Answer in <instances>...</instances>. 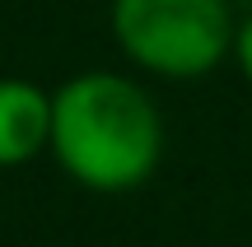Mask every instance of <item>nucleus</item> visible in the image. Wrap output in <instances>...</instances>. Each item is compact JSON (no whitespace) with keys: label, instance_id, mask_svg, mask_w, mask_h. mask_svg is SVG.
<instances>
[{"label":"nucleus","instance_id":"f257e3e1","mask_svg":"<svg viewBox=\"0 0 252 247\" xmlns=\"http://www.w3.org/2000/svg\"><path fill=\"white\" fill-rule=\"evenodd\" d=\"M52 159L89 192H135L163 159V117L131 75H70L52 89Z\"/></svg>","mask_w":252,"mask_h":247},{"label":"nucleus","instance_id":"f03ea898","mask_svg":"<svg viewBox=\"0 0 252 247\" xmlns=\"http://www.w3.org/2000/svg\"><path fill=\"white\" fill-rule=\"evenodd\" d=\"M108 24L126 61L159 80L210 75L238 33L229 0H112Z\"/></svg>","mask_w":252,"mask_h":247},{"label":"nucleus","instance_id":"7ed1b4c3","mask_svg":"<svg viewBox=\"0 0 252 247\" xmlns=\"http://www.w3.org/2000/svg\"><path fill=\"white\" fill-rule=\"evenodd\" d=\"M52 149V93L33 80L0 75V168H24Z\"/></svg>","mask_w":252,"mask_h":247},{"label":"nucleus","instance_id":"20e7f679","mask_svg":"<svg viewBox=\"0 0 252 247\" xmlns=\"http://www.w3.org/2000/svg\"><path fill=\"white\" fill-rule=\"evenodd\" d=\"M234 61L243 70V80L252 84V14L238 19V33H234Z\"/></svg>","mask_w":252,"mask_h":247}]
</instances>
